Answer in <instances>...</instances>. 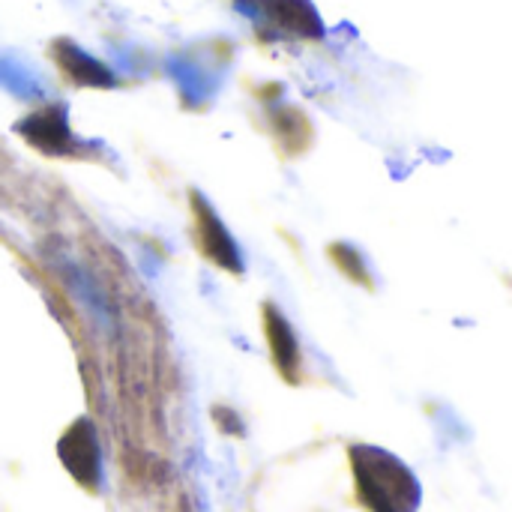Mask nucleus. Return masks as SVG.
Returning a JSON list of instances; mask_svg holds the SVG:
<instances>
[{
  "mask_svg": "<svg viewBox=\"0 0 512 512\" xmlns=\"http://www.w3.org/2000/svg\"><path fill=\"white\" fill-rule=\"evenodd\" d=\"M351 471L357 498L369 512H417L423 486L417 474L390 450L375 444L351 447Z\"/></svg>",
  "mask_w": 512,
  "mask_h": 512,
  "instance_id": "1",
  "label": "nucleus"
},
{
  "mask_svg": "<svg viewBox=\"0 0 512 512\" xmlns=\"http://www.w3.org/2000/svg\"><path fill=\"white\" fill-rule=\"evenodd\" d=\"M57 456L69 477L96 492L102 486V447H99V432L90 417H78L57 441Z\"/></svg>",
  "mask_w": 512,
  "mask_h": 512,
  "instance_id": "2",
  "label": "nucleus"
},
{
  "mask_svg": "<svg viewBox=\"0 0 512 512\" xmlns=\"http://www.w3.org/2000/svg\"><path fill=\"white\" fill-rule=\"evenodd\" d=\"M189 201H192V216H195V243H198V252L207 261H213L219 270L243 273L246 270L243 252H240L234 234L219 219V213L210 207V201L201 192H192Z\"/></svg>",
  "mask_w": 512,
  "mask_h": 512,
  "instance_id": "3",
  "label": "nucleus"
},
{
  "mask_svg": "<svg viewBox=\"0 0 512 512\" xmlns=\"http://www.w3.org/2000/svg\"><path fill=\"white\" fill-rule=\"evenodd\" d=\"M264 333H267V348L273 357V366L279 369V375L288 384L300 381V342L297 333L291 327V321L282 315V309L276 303H264Z\"/></svg>",
  "mask_w": 512,
  "mask_h": 512,
  "instance_id": "4",
  "label": "nucleus"
},
{
  "mask_svg": "<svg viewBox=\"0 0 512 512\" xmlns=\"http://www.w3.org/2000/svg\"><path fill=\"white\" fill-rule=\"evenodd\" d=\"M18 132L39 150L45 153H66L69 150V126H66V114L57 105H48L36 114H30L24 123H18Z\"/></svg>",
  "mask_w": 512,
  "mask_h": 512,
  "instance_id": "5",
  "label": "nucleus"
},
{
  "mask_svg": "<svg viewBox=\"0 0 512 512\" xmlns=\"http://www.w3.org/2000/svg\"><path fill=\"white\" fill-rule=\"evenodd\" d=\"M264 12L285 30L300 36H321V18L315 15L309 0H261Z\"/></svg>",
  "mask_w": 512,
  "mask_h": 512,
  "instance_id": "6",
  "label": "nucleus"
},
{
  "mask_svg": "<svg viewBox=\"0 0 512 512\" xmlns=\"http://www.w3.org/2000/svg\"><path fill=\"white\" fill-rule=\"evenodd\" d=\"M54 60H60V66L66 69V75H69L72 81H78V84H96V87L111 84L108 69L99 66L93 57L81 54V51H78L75 45H69V42L54 45Z\"/></svg>",
  "mask_w": 512,
  "mask_h": 512,
  "instance_id": "7",
  "label": "nucleus"
},
{
  "mask_svg": "<svg viewBox=\"0 0 512 512\" xmlns=\"http://www.w3.org/2000/svg\"><path fill=\"white\" fill-rule=\"evenodd\" d=\"M330 258L336 261V267L357 285L363 288H372V276H369V267L363 261V255L351 246V243H333L330 246Z\"/></svg>",
  "mask_w": 512,
  "mask_h": 512,
  "instance_id": "8",
  "label": "nucleus"
}]
</instances>
